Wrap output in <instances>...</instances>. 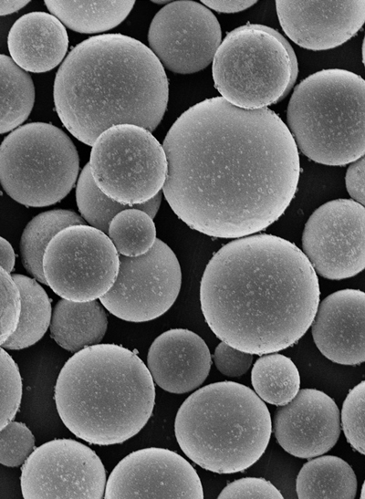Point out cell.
<instances>
[{
	"instance_id": "484cf974",
	"label": "cell",
	"mask_w": 365,
	"mask_h": 499,
	"mask_svg": "<svg viewBox=\"0 0 365 499\" xmlns=\"http://www.w3.org/2000/svg\"><path fill=\"white\" fill-rule=\"evenodd\" d=\"M35 102L31 77L11 57L0 54V134L11 131L29 116Z\"/></svg>"
},
{
	"instance_id": "44dd1931",
	"label": "cell",
	"mask_w": 365,
	"mask_h": 499,
	"mask_svg": "<svg viewBox=\"0 0 365 499\" xmlns=\"http://www.w3.org/2000/svg\"><path fill=\"white\" fill-rule=\"evenodd\" d=\"M49 328L51 338L61 348L76 353L101 341L108 328V317L96 300L61 299L52 311Z\"/></svg>"
},
{
	"instance_id": "4dcf8cb0",
	"label": "cell",
	"mask_w": 365,
	"mask_h": 499,
	"mask_svg": "<svg viewBox=\"0 0 365 499\" xmlns=\"http://www.w3.org/2000/svg\"><path fill=\"white\" fill-rule=\"evenodd\" d=\"M35 449V437L25 423L10 421L0 431V463L22 465Z\"/></svg>"
},
{
	"instance_id": "30bf717a",
	"label": "cell",
	"mask_w": 365,
	"mask_h": 499,
	"mask_svg": "<svg viewBox=\"0 0 365 499\" xmlns=\"http://www.w3.org/2000/svg\"><path fill=\"white\" fill-rule=\"evenodd\" d=\"M120 255L109 236L86 224L68 226L47 244L42 260L48 286L63 299L88 302L114 284Z\"/></svg>"
},
{
	"instance_id": "7a4b0ae2",
	"label": "cell",
	"mask_w": 365,
	"mask_h": 499,
	"mask_svg": "<svg viewBox=\"0 0 365 499\" xmlns=\"http://www.w3.org/2000/svg\"><path fill=\"white\" fill-rule=\"evenodd\" d=\"M214 334L243 352L283 350L307 332L319 304L317 274L293 243L272 234L240 237L209 261L200 286Z\"/></svg>"
},
{
	"instance_id": "9a60e30c",
	"label": "cell",
	"mask_w": 365,
	"mask_h": 499,
	"mask_svg": "<svg viewBox=\"0 0 365 499\" xmlns=\"http://www.w3.org/2000/svg\"><path fill=\"white\" fill-rule=\"evenodd\" d=\"M105 498H203L195 469L182 456L150 447L124 457L106 483Z\"/></svg>"
},
{
	"instance_id": "8fae6325",
	"label": "cell",
	"mask_w": 365,
	"mask_h": 499,
	"mask_svg": "<svg viewBox=\"0 0 365 499\" xmlns=\"http://www.w3.org/2000/svg\"><path fill=\"white\" fill-rule=\"evenodd\" d=\"M182 272L173 251L162 240L136 257L120 255L116 280L99 300L115 317L146 322L163 315L175 302Z\"/></svg>"
},
{
	"instance_id": "ba28073f",
	"label": "cell",
	"mask_w": 365,
	"mask_h": 499,
	"mask_svg": "<svg viewBox=\"0 0 365 499\" xmlns=\"http://www.w3.org/2000/svg\"><path fill=\"white\" fill-rule=\"evenodd\" d=\"M78 168L74 143L49 123L18 127L0 145V183L12 199L26 206L60 202L73 188Z\"/></svg>"
},
{
	"instance_id": "f1b7e54d",
	"label": "cell",
	"mask_w": 365,
	"mask_h": 499,
	"mask_svg": "<svg viewBox=\"0 0 365 499\" xmlns=\"http://www.w3.org/2000/svg\"><path fill=\"white\" fill-rule=\"evenodd\" d=\"M76 201L84 220L90 226L107 234L113 217L130 208L111 200L96 185L90 173L89 164L82 169L76 188Z\"/></svg>"
},
{
	"instance_id": "7c38bea8",
	"label": "cell",
	"mask_w": 365,
	"mask_h": 499,
	"mask_svg": "<svg viewBox=\"0 0 365 499\" xmlns=\"http://www.w3.org/2000/svg\"><path fill=\"white\" fill-rule=\"evenodd\" d=\"M20 481L24 498H103L106 472L89 446L56 439L34 449Z\"/></svg>"
},
{
	"instance_id": "836d02e7",
	"label": "cell",
	"mask_w": 365,
	"mask_h": 499,
	"mask_svg": "<svg viewBox=\"0 0 365 499\" xmlns=\"http://www.w3.org/2000/svg\"><path fill=\"white\" fill-rule=\"evenodd\" d=\"M218 498H283L279 490L269 481L258 477H246L227 484Z\"/></svg>"
},
{
	"instance_id": "74e56055",
	"label": "cell",
	"mask_w": 365,
	"mask_h": 499,
	"mask_svg": "<svg viewBox=\"0 0 365 499\" xmlns=\"http://www.w3.org/2000/svg\"><path fill=\"white\" fill-rule=\"evenodd\" d=\"M16 255L10 243L0 236V266L9 274L15 266Z\"/></svg>"
},
{
	"instance_id": "f35d334b",
	"label": "cell",
	"mask_w": 365,
	"mask_h": 499,
	"mask_svg": "<svg viewBox=\"0 0 365 499\" xmlns=\"http://www.w3.org/2000/svg\"><path fill=\"white\" fill-rule=\"evenodd\" d=\"M30 1H0V16L10 15L26 6Z\"/></svg>"
},
{
	"instance_id": "83f0119b",
	"label": "cell",
	"mask_w": 365,
	"mask_h": 499,
	"mask_svg": "<svg viewBox=\"0 0 365 499\" xmlns=\"http://www.w3.org/2000/svg\"><path fill=\"white\" fill-rule=\"evenodd\" d=\"M108 235L118 254L136 257L152 247L156 241V228L146 213L130 207L113 217L109 225Z\"/></svg>"
},
{
	"instance_id": "ac0fdd59",
	"label": "cell",
	"mask_w": 365,
	"mask_h": 499,
	"mask_svg": "<svg viewBox=\"0 0 365 499\" xmlns=\"http://www.w3.org/2000/svg\"><path fill=\"white\" fill-rule=\"evenodd\" d=\"M364 314L365 294L360 290H339L324 298L311 323L319 351L341 365L364 362Z\"/></svg>"
},
{
	"instance_id": "f546056e",
	"label": "cell",
	"mask_w": 365,
	"mask_h": 499,
	"mask_svg": "<svg viewBox=\"0 0 365 499\" xmlns=\"http://www.w3.org/2000/svg\"><path fill=\"white\" fill-rule=\"evenodd\" d=\"M22 399V379L17 364L0 348V431L15 418Z\"/></svg>"
},
{
	"instance_id": "9c48e42d",
	"label": "cell",
	"mask_w": 365,
	"mask_h": 499,
	"mask_svg": "<svg viewBox=\"0 0 365 499\" xmlns=\"http://www.w3.org/2000/svg\"><path fill=\"white\" fill-rule=\"evenodd\" d=\"M89 169L94 182L109 198L143 210L163 186L164 150L148 130L120 124L104 130L92 145Z\"/></svg>"
},
{
	"instance_id": "2e32d148",
	"label": "cell",
	"mask_w": 365,
	"mask_h": 499,
	"mask_svg": "<svg viewBox=\"0 0 365 499\" xmlns=\"http://www.w3.org/2000/svg\"><path fill=\"white\" fill-rule=\"evenodd\" d=\"M336 402L316 389H303L275 413L273 430L279 445L289 454L313 458L328 452L340 434Z\"/></svg>"
},
{
	"instance_id": "603a6c76",
	"label": "cell",
	"mask_w": 365,
	"mask_h": 499,
	"mask_svg": "<svg viewBox=\"0 0 365 499\" xmlns=\"http://www.w3.org/2000/svg\"><path fill=\"white\" fill-rule=\"evenodd\" d=\"M62 24L78 33H101L120 25L135 1H44Z\"/></svg>"
},
{
	"instance_id": "d6a6232c",
	"label": "cell",
	"mask_w": 365,
	"mask_h": 499,
	"mask_svg": "<svg viewBox=\"0 0 365 499\" xmlns=\"http://www.w3.org/2000/svg\"><path fill=\"white\" fill-rule=\"evenodd\" d=\"M21 310L20 293L12 275L0 266V347L16 331Z\"/></svg>"
},
{
	"instance_id": "1f68e13d",
	"label": "cell",
	"mask_w": 365,
	"mask_h": 499,
	"mask_svg": "<svg viewBox=\"0 0 365 499\" xmlns=\"http://www.w3.org/2000/svg\"><path fill=\"white\" fill-rule=\"evenodd\" d=\"M365 381H360L347 395L341 410V424L348 442L365 454L364 445Z\"/></svg>"
},
{
	"instance_id": "8992f818",
	"label": "cell",
	"mask_w": 365,
	"mask_h": 499,
	"mask_svg": "<svg viewBox=\"0 0 365 499\" xmlns=\"http://www.w3.org/2000/svg\"><path fill=\"white\" fill-rule=\"evenodd\" d=\"M364 79L349 70L329 68L303 79L287 107V129L310 160L344 165L365 152Z\"/></svg>"
},
{
	"instance_id": "5bb4252c",
	"label": "cell",
	"mask_w": 365,
	"mask_h": 499,
	"mask_svg": "<svg viewBox=\"0 0 365 499\" xmlns=\"http://www.w3.org/2000/svg\"><path fill=\"white\" fill-rule=\"evenodd\" d=\"M214 15L193 1L172 2L153 17L148 32L150 49L162 67L179 74L205 68L221 44Z\"/></svg>"
},
{
	"instance_id": "e0dca14e",
	"label": "cell",
	"mask_w": 365,
	"mask_h": 499,
	"mask_svg": "<svg viewBox=\"0 0 365 499\" xmlns=\"http://www.w3.org/2000/svg\"><path fill=\"white\" fill-rule=\"evenodd\" d=\"M286 35L301 47L318 51L350 39L365 20V1H276Z\"/></svg>"
},
{
	"instance_id": "52a82bcc",
	"label": "cell",
	"mask_w": 365,
	"mask_h": 499,
	"mask_svg": "<svg viewBox=\"0 0 365 499\" xmlns=\"http://www.w3.org/2000/svg\"><path fill=\"white\" fill-rule=\"evenodd\" d=\"M213 78L222 98L246 109L282 100L298 73L288 41L272 27L246 24L229 32L213 58Z\"/></svg>"
},
{
	"instance_id": "4fadbf2b",
	"label": "cell",
	"mask_w": 365,
	"mask_h": 499,
	"mask_svg": "<svg viewBox=\"0 0 365 499\" xmlns=\"http://www.w3.org/2000/svg\"><path fill=\"white\" fill-rule=\"evenodd\" d=\"M364 229V205L348 199L328 202L305 224L304 255L325 278L351 277L365 265Z\"/></svg>"
},
{
	"instance_id": "7402d4cb",
	"label": "cell",
	"mask_w": 365,
	"mask_h": 499,
	"mask_svg": "<svg viewBox=\"0 0 365 499\" xmlns=\"http://www.w3.org/2000/svg\"><path fill=\"white\" fill-rule=\"evenodd\" d=\"M298 498H349L357 492L351 466L339 457L324 455L306 463L296 482Z\"/></svg>"
},
{
	"instance_id": "8d00e7d4",
	"label": "cell",
	"mask_w": 365,
	"mask_h": 499,
	"mask_svg": "<svg viewBox=\"0 0 365 499\" xmlns=\"http://www.w3.org/2000/svg\"><path fill=\"white\" fill-rule=\"evenodd\" d=\"M208 6L221 13H236L254 5L257 1H201Z\"/></svg>"
},
{
	"instance_id": "277c9868",
	"label": "cell",
	"mask_w": 365,
	"mask_h": 499,
	"mask_svg": "<svg viewBox=\"0 0 365 499\" xmlns=\"http://www.w3.org/2000/svg\"><path fill=\"white\" fill-rule=\"evenodd\" d=\"M54 400L65 426L96 445L121 443L149 421L155 388L144 362L116 344H96L70 357L62 367Z\"/></svg>"
},
{
	"instance_id": "cb8c5ba5",
	"label": "cell",
	"mask_w": 365,
	"mask_h": 499,
	"mask_svg": "<svg viewBox=\"0 0 365 499\" xmlns=\"http://www.w3.org/2000/svg\"><path fill=\"white\" fill-rule=\"evenodd\" d=\"M20 293L21 310L17 327L3 344L6 349L18 350L40 340L47 332L52 316L50 299L36 279L13 274Z\"/></svg>"
},
{
	"instance_id": "d4e9b609",
	"label": "cell",
	"mask_w": 365,
	"mask_h": 499,
	"mask_svg": "<svg viewBox=\"0 0 365 499\" xmlns=\"http://www.w3.org/2000/svg\"><path fill=\"white\" fill-rule=\"evenodd\" d=\"M83 224L84 219L70 210H50L35 216L25 227L20 240L21 260L26 272L47 285L42 260L47 244L64 228Z\"/></svg>"
},
{
	"instance_id": "d590c367",
	"label": "cell",
	"mask_w": 365,
	"mask_h": 499,
	"mask_svg": "<svg viewBox=\"0 0 365 499\" xmlns=\"http://www.w3.org/2000/svg\"><path fill=\"white\" fill-rule=\"evenodd\" d=\"M364 157L353 161L346 172V187L355 202L364 205Z\"/></svg>"
},
{
	"instance_id": "5b68a950",
	"label": "cell",
	"mask_w": 365,
	"mask_h": 499,
	"mask_svg": "<svg viewBox=\"0 0 365 499\" xmlns=\"http://www.w3.org/2000/svg\"><path fill=\"white\" fill-rule=\"evenodd\" d=\"M174 432L182 451L200 467L235 473L264 454L272 421L265 402L249 387L219 381L197 390L182 402Z\"/></svg>"
},
{
	"instance_id": "ffe728a7",
	"label": "cell",
	"mask_w": 365,
	"mask_h": 499,
	"mask_svg": "<svg viewBox=\"0 0 365 499\" xmlns=\"http://www.w3.org/2000/svg\"><path fill=\"white\" fill-rule=\"evenodd\" d=\"M13 61L23 70L43 73L64 58L68 36L64 25L53 15L31 12L19 17L7 36Z\"/></svg>"
},
{
	"instance_id": "e575fe53",
	"label": "cell",
	"mask_w": 365,
	"mask_h": 499,
	"mask_svg": "<svg viewBox=\"0 0 365 499\" xmlns=\"http://www.w3.org/2000/svg\"><path fill=\"white\" fill-rule=\"evenodd\" d=\"M214 361L222 374L228 377H239L250 369L253 355L238 350L222 341L215 348Z\"/></svg>"
},
{
	"instance_id": "3957f363",
	"label": "cell",
	"mask_w": 365,
	"mask_h": 499,
	"mask_svg": "<svg viewBox=\"0 0 365 499\" xmlns=\"http://www.w3.org/2000/svg\"><path fill=\"white\" fill-rule=\"evenodd\" d=\"M53 94L66 129L92 146L115 125L154 130L167 108L169 85L147 46L125 35L105 34L70 51L57 72Z\"/></svg>"
},
{
	"instance_id": "d6986e66",
	"label": "cell",
	"mask_w": 365,
	"mask_h": 499,
	"mask_svg": "<svg viewBox=\"0 0 365 499\" xmlns=\"http://www.w3.org/2000/svg\"><path fill=\"white\" fill-rule=\"evenodd\" d=\"M206 343L194 332L173 328L157 337L147 356V368L162 390L182 394L197 389L211 369Z\"/></svg>"
},
{
	"instance_id": "6da1fadb",
	"label": "cell",
	"mask_w": 365,
	"mask_h": 499,
	"mask_svg": "<svg viewBox=\"0 0 365 499\" xmlns=\"http://www.w3.org/2000/svg\"><path fill=\"white\" fill-rule=\"evenodd\" d=\"M162 148L166 201L190 228L209 236L262 231L284 213L297 188V147L268 108L207 99L175 120Z\"/></svg>"
},
{
	"instance_id": "4316f807",
	"label": "cell",
	"mask_w": 365,
	"mask_h": 499,
	"mask_svg": "<svg viewBox=\"0 0 365 499\" xmlns=\"http://www.w3.org/2000/svg\"><path fill=\"white\" fill-rule=\"evenodd\" d=\"M251 382L262 400L282 406L292 400L298 392L300 376L292 359L270 353L259 358L254 364Z\"/></svg>"
}]
</instances>
